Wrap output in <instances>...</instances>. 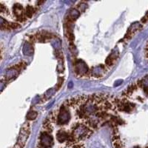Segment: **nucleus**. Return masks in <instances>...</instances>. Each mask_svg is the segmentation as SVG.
Instances as JSON below:
<instances>
[{"mask_svg": "<svg viewBox=\"0 0 148 148\" xmlns=\"http://www.w3.org/2000/svg\"><path fill=\"white\" fill-rule=\"evenodd\" d=\"M144 56H145V59L147 60L148 61V40L145 44V47H144Z\"/></svg>", "mask_w": 148, "mask_h": 148, "instance_id": "3", "label": "nucleus"}, {"mask_svg": "<svg viewBox=\"0 0 148 148\" xmlns=\"http://www.w3.org/2000/svg\"><path fill=\"white\" fill-rule=\"evenodd\" d=\"M12 12L0 11L2 18L10 19L14 22H24L27 19L32 17L35 13V8L33 5H28L27 7H24L22 4L19 2H12Z\"/></svg>", "mask_w": 148, "mask_h": 148, "instance_id": "2", "label": "nucleus"}, {"mask_svg": "<svg viewBox=\"0 0 148 148\" xmlns=\"http://www.w3.org/2000/svg\"><path fill=\"white\" fill-rule=\"evenodd\" d=\"M110 117L106 95L72 97L47 115L35 148H85V141Z\"/></svg>", "mask_w": 148, "mask_h": 148, "instance_id": "1", "label": "nucleus"}]
</instances>
